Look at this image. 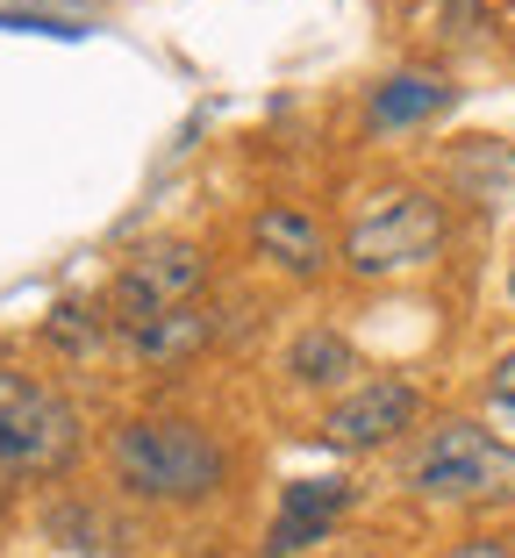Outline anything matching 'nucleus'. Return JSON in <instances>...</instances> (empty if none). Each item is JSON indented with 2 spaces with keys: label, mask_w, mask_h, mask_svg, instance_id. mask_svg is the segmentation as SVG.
I'll return each mask as SVG.
<instances>
[{
  "label": "nucleus",
  "mask_w": 515,
  "mask_h": 558,
  "mask_svg": "<svg viewBox=\"0 0 515 558\" xmlns=\"http://www.w3.org/2000/svg\"><path fill=\"white\" fill-rule=\"evenodd\" d=\"M344 509H351L344 480H294V487L280 494L272 530H266V558H294V551H308V544H322Z\"/></svg>",
  "instance_id": "nucleus-7"
},
{
  "label": "nucleus",
  "mask_w": 515,
  "mask_h": 558,
  "mask_svg": "<svg viewBox=\"0 0 515 558\" xmlns=\"http://www.w3.org/2000/svg\"><path fill=\"white\" fill-rule=\"evenodd\" d=\"M416 415H422V395L408 379L387 373V379H366L358 395H344L322 415V444H336V451H380L401 429H416Z\"/></svg>",
  "instance_id": "nucleus-6"
},
{
  "label": "nucleus",
  "mask_w": 515,
  "mask_h": 558,
  "mask_svg": "<svg viewBox=\"0 0 515 558\" xmlns=\"http://www.w3.org/2000/svg\"><path fill=\"white\" fill-rule=\"evenodd\" d=\"M508 44H515V8H508Z\"/></svg>",
  "instance_id": "nucleus-16"
},
{
  "label": "nucleus",
  "mask_w": 515,
  "mask_h": 558,
  "mask_svg": "<svg viewBox=\"0 0 515 558\" xmlns=\"http://www.w3.org/2000/svg\"><path fill=\"white\" fill-rule=\"evenodd\" d=\"M451 100H458L451 80H437V72H401V80L372 86V122H380V130H416V122L444 116Z\"/></svg>",
  "instance_id": "nucleus-10"
},
{
  "label": "nucleus",
  "mask_w": 515,
  "mask_h": 558,
  "mask_svg": "<svg viewBox=\"0 0 515 558\" xmlns=\"http://www.w3.org/2000/svg\"><path fill=\"white\" fill-rule=\"evenodd\" d=\"M79 409L50 379L0 365V465L8 473H65L79 459Z\"/></svg>",
  "instance_id": "nucleus-3"
},
{
  "label": "nucleus",
  "mask_w": 515,
  "mask_h": 558,
  "mask_svg": "<svg viewBox=\"0 0 515 558\" xmlns=\"http://www.w3.org/2000/svg\"><path fill=\"white\" fill-rule=\"evenodd\" d=\"M444 558H515L508 537H466V544H451Z\"/></svg>",
  "instance_id": "nucleus-14"
},
{
  "label": "nucleus",
  "mask_w": 515,
  "mask_h": 558,
  "mask_svg": "<svg viewBox=\"0 0 515 558\" xmlns=\"http://www.w3.org/2000/svg\"><path fill=\"white\" fill-rule=\"evenodd\" d=\"M0 29H29V36H86L72 22H50V15H0Z\"/></svg>",
  "instance_id": "nucleus-13"
},
{
  "label": "nucleus",
  "mask_w": 515,
  "mask_h": 558,
  "mask_svg": "<svg viewBox=\"0 0 515 558\" xmlns=\"http://www.w3.org/2000/svg\"><path fill=\"white\" fill-rule=\"evenodd\" d=\"M44 530H50V544H65V551H79V558H122V551L144 544V530L122 523V515L100 509V501H58V509L44 515Z\"/></svg>",
  "instance_id": "nucleus-8"
},
{
  "label": "nucleus",
  "mask_w": 515,
  "mask_h": 558,
  "mask_svg": "<svg viewBox=\"0 0 515 558\" xmlns=\"http://www.w3.org/2000/svg\"><path fill=\"white\" fill-rule=\"evenodd\" d=\"M408 487L422 501H444V509H473V501H515V444L487 437L480 423H437L422 437L416 465H408Z\"/></svg>",
  "instance_id": "nucleus-2"
},
{
  "label": "nucleus",
  "mask_w": 515,
  "mask_h": 558,
  "mask_svg": "<svg viewBox=\"0 0 515 558\" xmlns=\"http://www.w3.org/2000/svg\"><path fill=\"white\" fill-rule=\"evenodd\" d=\"M487 395H494L501 409H515V351H508V359L494 365V373H487Z\"/></svg>",
  "instance_id": "nucleus-15"
},
{
  "label": "nucleus",
  "mask_w": 515,
  "mask_h": 558,
  "mask_svg": "<svg viewBox=\"0 0 515 558\" xmlns=\"http://www.w3.org/2000/svg\"><path fill=\"white\" fill-rule=\"evenodd\" d=\"M286 373H294L301 387H336L344 373H358V351H351V337H336V329H308V337H294V351H286Z\"/></svg>",
  "instance_id": "nucleus-12"
},
{
  "label": "nucleus",
  "mask_w": 515,
  "mask_h": 558,
  "mask_svg": "<svg viewBox=\"0 0 515 558\" xmlns=\"http://www.w3.org/2000/svg\"><path fill=\"white\" fill-rule=\"evenodd\" d=\"M208 337H216V315L208 308H180V315H165V323L130 329V351L144 365H172V359H186V351H200Z\"/></svg>",
  "instance_id": "nucleus-11"
},
{
  "label": "nucleus",
  "mask_w": 515,
  "mask_h": 558,
  "mask_svg": "<svg viewBox=\"0 0 515 558\" xmlns=\"http://www.w3.org/2000/svg\"><path fill=\"white\" fill-rule=\"evenodd\" d=\"M108 459H115L122 487L136 501H158V509H194V501L222 494V480H230L222 444L200 423H186V415H136V423H122Z\"/></svg>",
  "instance_id": "nucleus-1"
},
{
  "label": "nucleus",
  "mask_w": 515,
  "mask_h": 558,
  "mask_svg": "<svg viewBox=\"0 0 515 558\" xmlns=\"http://www.w3.org/2000/svg\"><path fill=\"white\" fill-rule=\"evenodd\" d=\"M351 272H416V265H430L437 251H444V208H437L430 194H408V186H394V194H380L358 222H351Z\"/></svg>",
  "instance_id": "nucleus-4"
},
{
  "label": "nucleus",
  "mask_w": 515,
  "mask_h": 558,
  "mask_svg": "<svg viewBox=\"0 0 515 558\" xmlns=\"http://www.w3.org/2000/svg\"><path fill=\"white\" fill-rule=\"evenodd\" d=\"M200 287H208V258H200L186 236H165V244H144L130 265L115 272L108 287V308H115L122 329H144V323H165V315L194 308Z\"/></svg>",
  "instance_id": "nucleus-5"
},
{
  "label": "nucleus",
  "mask_w": 515,
  "mask_h": 558,
  "mask_svg": "<svg viewBox=\"0 0 515 558\" xmlns=\"http://www.w3.org/2000/svg\"><path fill=\"white\" fill-rule=\"evenodd\" d=\"M250 244L294 279H316L322 265H330V236H322L316 215H301V208H266L258 222H250Z\"/></svg>",
  "instance_id": "nucleus-9"
},
{
  "label": "nucleus",
  "mask_w": 515,
  "mask_h": 558,
  "mask_svg": "<svg viewBox=\"0 0 515 558\" xmlns=\"http://www.w3.org/2000/svg\"><path fill=\"white\" fill-rule=\"evenodd\" d=\"M508 294H515V258H508Z\"/></svg>",
  "instance_id": "nucleus-17"
}]
</instances>
